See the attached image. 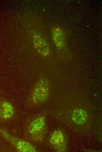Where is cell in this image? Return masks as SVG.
Wrapping results in <instances>:
<instances>
[{
    "mask_svg": "<svg viewBox=\"0 0 102 152\" xmlns=\"http://www.w3.org/2000/svg\"><path fill=\"white\" fill-rule=\"evenodd\" d=\"M51 85L48 79L39 78L32 87L26 101V106L29 108L38 106L46 102L49 97Z\"/></svg>",
    "mask_w": 102,
    "mask_h": 152,
    "instance_id": "2",
    "label": "cell"
},
{
    "mask_svg": "<svg viewBox=\"0 0 102 152\" xmlns=\"http://www.w3.org/2000/svg\"><path fill=\"white\" fill-rule=\"evenodd\" d=\"M54 41L56 46L59 48H62L64 44V39L62 33L59 29H56L52 32Z\"/></svg>",
    "mask_w": 102,
    "mask_h": 152,
    "instance_id": "8",
    "label": "cell"
},
{
    "mask_svg": "<svg viewBox=\"0 0 102 152\" xmlns=\"http://www.w3.org/2000/svg\"><path fill=\"white\" fill-rule=\"evenodd\" d=\"M64 141V135L60 130H56L54 131L51 134L49 137L50 144L58 151H60V146L63 145Z\"/></svg>",
    "mask_w": 102,
    "mask_h": 152,
    "instance_id": "6",
    "label": "cell"
},
{
    "mask_svg": "<svg viewBox=\"0 0 102 152\" xmlns=\"http://www.w3.org/2000/svg\"><path fill=\"white\" fill-rule=\"evenodd\" d=\"M0 135L8 141L18 152H37L36 148L33 144L24 139L12 135L6 130L0 127Z\"/></svg>",
    "mask_w": 102,
    "mask_h": 152,
    "instance_id": "3",
    "label": "cell"
},
{
    "mask_svg": "<svg viewBox=\"0 0 102 152\" xmlns=\"http://www.w3.org/2000/svg\"><path fill=\"white\" fill-rule=\"evenodd\" d=\"M46 120L43 112L29 115L24 125V139L32 144L42 142L47 132Z\"/></svg>",
    "mask_w": 102,
    "mask_h": 152,
    "instance_id": "1",
    "label": "cell"
},
{
    "mask_svg": "<svg viewBox=\"0 0 102 152\" xmlns=\"http://www.w3.org/2000/svg\"><path fill=\"white\" fill-rule=\"evenodd\" d=\"M70 116L73 122L78 125H81L84 124L88 118L87 112L82 108L74 109L71 111Z\"/></svg>",
    "mask_w": 102,
    "mask_h": 152,
    "instance_id": "7",
    "label": "cell"
},
{
    "mask_svg": "<svg viewBox=\"0 0 102 152\" xmlns=\"http://www.w3.org/2000/svg\"><path fill=\"white\" fill-rule=\"evenodd\" d=\"M16 111L13 104L8 99L0 96V125L15 119Z\"/></svg>",
    "mask_w": 102,
    "mask_h": 152,
    "instance_id": "4",
    "label": "cell"
},
{
    "mask_svg": "<svg viewBox=\"0 0 102 152\" xmlns=\"http://www.w3.org/2000/svg\"><path fill=\"white\" fill-rule=\"evenodd\" d=\"M33 43L35 49L40 55L45 57L50 55V50L49 45L41 37L38 35H34Z\"/></svg>",
    "mask_w": 102,
    "mask_h": 152,
    "instance_id": "5",
    "label": "cell"
}]
</instances>
